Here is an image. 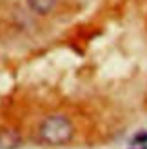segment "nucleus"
I'll use <instances>...</instances> for the list:
<instances>
[{"mask_svg":"<svg viewBox=\"0 0 147 149\" xmlns=\"http://www.w3.org/2000/svg\"><path fill=\"white\" fill-rule=\"evenodd\" d=\"M31 9L38 15H49L56 7V0H27Z\"/></svg>","mask_w":147,"mask_h":149,"instance_id":"f03ea898","label":"nucleus"},{"mask_svg":"<svg viewBox=\"0 0 147 149\" xmlns=\"http://www.w3.org/2000/svg\"><path fill=\"white\" fill-rule=\"evenodd\" d=\"M140 149H147V147H145V146H144V147H140Z\"/></svg>","mask_w":147,"mask_h":149,"instance_id":"20e7f679","label":"nucleus"},{"mask_svg":"<svg viewBox=\"0 0 147 149\" xmlns=\"http://www.w3.org/2000/svg\"><path fill=\"white\" fill-rule=\"evenodd\" d=\"M75 127L67 116L64 115H51L40 124L38 140L47 146H62L73 138Z\"/></svg>","mask_w":147,"mask_h":149,"instance_id":"f257e3e1","label":"nucleus"},{"mask_svg":"<svg viewBox=\"0 0 147 149\" xmlns=\"http://www.w3.org/2000/svg\"><path fill=\"white\" fill-rule=\"evenodd\" d=\"M131 144H133V146H145L147 144V131L136 133V135L133 136V140H131Z\"/></svg>","mask_w":147,"mask_h":149,"instance_id":"7ed1b4c3","label":"nucleus"}]
</instances>
